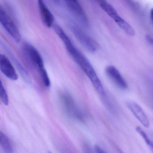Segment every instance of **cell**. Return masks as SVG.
I'll return each mask as SVG.
<instances>
[{
    "mask_svg": "<svg viewBox=\"0 0 153 153\" xmlns=\"http://www.w3.org/2000/svg\"><path fill=\"white\" fill-rule=\"evenodd\" d=\"M94 150L95 153H106L101 147L97 146V145H96L95 146Z\"/></svg>",
    "mask_w": 153,
    "mask_h": 153,
    "instance_id": "cell-17",
    "label": "cell"
},
{
    "mask_svg": "<svg viewBox=\"0 0 153 153\" xmlns=\"http://www.w3.org/2000/svg\"><path fill=\"white\" fill-rule=\"evenodd\" d=\"M0 144L6 153H14L13 147L9 138L3 133L0 132Z\"/></svg>",
    "mask_w": 153,
    "mask_h": 153,
    "instance_id": "cell-13",
    "label": "cell"
},
{
    "mask_svg": "<svg viewBox=\"0 0 153 153\" xmlns=\"http://www.w3.org/2000/svg\"><path fill=\"white\" fill-rule=\"evenodd\" d=\"M98 3L101 8L114 21H116L120 17L114 7L107 1H99Z\"/></svg>",
    "mask_w": 153,
    "mask_h": 153,
    "instance_id": "cell-12",
    "label": "cell"
},
{
    "mask_svg": "<svg viewBox=\"0 0 153 153\" xmlns=\"http://www.w3.org/2000/svg\"><path fill=\"white\" fill-rule=\"evenodd\" d=\"M0 94H1V99L3 103L6 105H8V96L5 87L2 84V81H1V84H0Z\"/></svg>",
    "mask_w": 153,
    "mask_h": 153,
    "instance_id": "cell-16",
    "label": "cell"
},
{
    "mask_svg": "<svg viewBox=\"0 0 153 153\" xmlns=\"http://www.w3.org/2000/svg\"><path fill=\"white\" fill-rule=\"evenodd\" d=\"M69 27L75 37L85 49L92 53L97 51L98 49L97 43L81 28L73 24H70Z\"/></svg>",
    "mask_w": 153,
    "mask_h": 153,
    "instance_id": "cell-3",
    "label": "cell"
},
{
    "mask_svg": "<svg viewBox=\"0 0 153 153\" xmlns=\"http://www.w3.org/2000/svg\"><path fill=\"white\" fill-rule=\"evenodd\" d=\"M105 72L109 78L122 89H126L128 85L120 71L114 66L110 65L105 68Z\"/></svg>",
    "mask_w": 153,
    "mask_h": 153,
    "instance_id": "cell-9",
    "label": "cell"
},
{
    "mask_svg": "<svg viewBox=\"0 0 153 153\" xmlns=\"http://www.w3.org/2000/svg\"><path fill=\"white\" fill-rule=\"evenodd\" d=\"M146 41H147L148 42L149 44L153 45V39L150 37V36L146 35Z\"/></svg>",
    "mask_w": 153,
    "mask_h": 153,
    "instance_id": "cell-18",
    "label": "cell"
},
{
    "mask_svg": "<svg viewBox=\"0 0 153 153\" xmlns=\"http://www.w3.org/2000/svg\"><path fill=\"white\" fill-rule=\"evenodd\" d=\"M126 105L136 119L144 127L148 128L149 127V120L139 105L134 101H129L126 102Z\"/></svg>",
    "mask_w": 153,
    "mask_h": 153,
    "instance_id": "cell-6",
    "label": "cell"
},
{
    "mask_svg": "<svg viewBox=\"0 0 153 153\" xmlns=\"http://www.w3.org/2000/svg\"><path fill=\"white\" fill-rule=\"evenodd\" d=\"M0 21L8 33L16 42H19L21 39L20 32L1 5L0 6Z\"/></svg>",
    "mask_w": 153,
    "mask_h": 153,
    "instance_id": "cell-4",
    "label": "cell"
},
{
    "mask_svg": "<svg viewBox=\"0 0 153 153\" xmlns=\"http://www.w3.org/2000/svg\"><path fill=\"white\" fill-rule=\"evenodd\" d=\"M64 2L68 10L76 20L84 27H88V19L79 2L76 1H66Z\"/></svg>",
    "mask_w": 153,
    "mask_h": 153,
    "instance_id": "cell-5",
    "label": "cell"
},
{
    "mask_svg": "<svg viewBox=\"0 0 153 153\" xmlns=\"http://www.w3.org/2000/svg\"><path fill=\"white\" fill-rule=\"evenodd\" d=\"M115 22L128 35L130 36H132L135 35V32L133 27L128 22L123 19L121 17H120Z\"/></svg>",
    "mask_w": 153,
    "mask_h": 153,
    "instance_id": "cell-14",
    "label": "cell"
},
{
    "mask_svg": "<svg viewBox=\"0 0 153 153\" xmlns=\"http://www.w3.org/2000/svg\"><path fill=\"white\" fill-rule=\"evenodd\" d=\"M0 68L6 77L11 80H17L18 76L16 70L9 59L4 54H0Z\"/></svg>",
    "mask_w": 153,
    "mask_h": 153,
    "instance_id": "cell-10",
    "label": "cell"
},
{
    "mask_svg": "<svg viewBox=\"0 0 153 153\" xmlns=\"http://www.w3.org/2000/svg\"><path fill=\"white\" fill-rule=\"evenodd\" d=\"M150 17H151V20H152V24L153 25V8L150 11Z\"/></svg>",
    "mask_w": 153,
    "mask_h": 153,
    "instance_id": "cell-19",
    "label": "cell"
},
{
    "mask_svg": "<svg viewBox=\"0 0 153 153\" xmlns=\"http://www.w3.org/2000/svg\"><path fill=\"white\" fill-rule=\"evenodd\" d=\"M1 45L2 48L6 51V52L8 54L10 58L11 59L16 67L17 69L19 71V74L22 77L25 82H26L27 84H30V85L32 84V79H31L30 75L28 74L27 71L23 67V65L21 64L19 60L17 59L15 55H14V53L10 51V49L9 48L8 46L5 43L2 42H1Z\"/></svg>",
    "mask_w": 153,
    "mask_h": 153,
    "instance_id": "cell-8",
    "label": "cell"
},
{
    "mask_svg": "<svg viewBox=\"0 0 153 153\" xmlns=\"http://www.w3.org/2000/svg\"><path fill=\"white\" fill-rule=\"evenodd\" d=\"M49 153H51V152H49Z\"/></svg>",
    "mask_w": 153,
    "mask_h": 153,
    "instance_id": "cell-20",
    "label": "cell"
},
{
    "mask_svg": "<svg viewBox=\"0 0 153 153\" xmlns=\"http://www.w3.org/2000/svg\"><path fill=\"white\" fill-rule=\"evenodd\" d=\"M72 59L82 69L92 82L97 91L100 94L104 95L105 90L103 86L97 76L94 67L87 58L73 45L67 50Z\"/></svg>",
    "mask_w": 153,
    "mask_h": 153,
    "instance_id": "cell-1",
    "label": "cell"
},
{
    "mask_svg": "<svg viewBox=\"0 0 153 153\" xmlns=\"http://www.w3.org/2000/svg\"><path fill=\"white\" fill-rule=\"evenodd\" d=\"M62 103L65 111L69 115L81 120L82 117L80 113L77 108L74 100L68 93H62L60 95Z\"/></svg>",
    "mask_w": 153,
    "mask_h": 153,
    "instance_id": "cell-7",
    "label": "cell"
},
{
    "mask_svg": "<svg viewBox=\"0 0 153 153\" xmlns=\"http://www.w3.org/2000/svg\"><path fill=\"white\" fill-rule=\"evenodd\" d=\"M38 8L43 23L45 26L51 28L53 26L54 18L44 1L41 0L38 1Z\"/></svg>",
    "mask_w": 153,
    "mask_h": 153,
    "instance_id": "cell-11",
    "label": "cell"
},
{
    "mask_svg": "<svg viewBox=\"0 0 153 153\" xmlns=\"http://www.w3.org/2000/svg\"><path fill=\"white\" fill-rule=\"evenodd\" d=\"M136 131L140 134V136L143 138V139L146 142V144L149 147L152 152H153V142L151 139L149 137L146 133L140 127L137 126L136 128Z\"/></svg>",
    "mask_w": 153,
    "mask_h": 153,
    "instance_id": "cell-15",
    "label": "cell"
},
{
    "mask_svg": "<svg viewBox=\"0 0 153 153\" xmlns=\"http://www.w3.org/2000/svg\"><path fill=\"white\" fill-rule=\"evenodd\" d=\"M22 51L27 62L41 76L46 71L41 54L34 46L29 44H25L22 47Z\"/></svg>",
    "mask_w": 153,
    "mask_h": 153,
    "instance_id": "cell-2",
    "label": "cell"
}]
</instances>
